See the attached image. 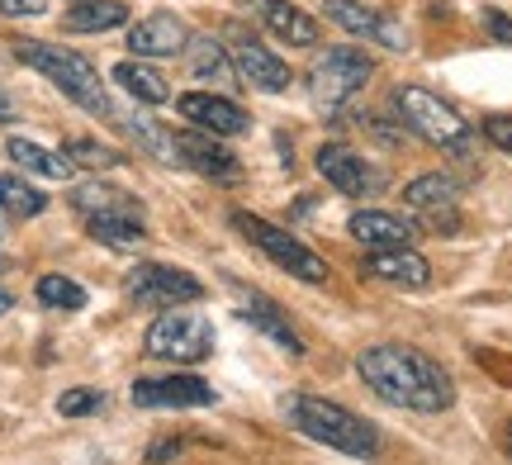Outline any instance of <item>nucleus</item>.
Here are the masks:
<instances>
[{
	"mask_svg": "<svg viewBox=\"0 0 512 465\" xmlns=\"http://www.w3.org/2000/svg\"><path fill=\"white\" fill-rule=\"evenodd\" d=\"M10 119H15V100L0 91V124H10Z\"/></svg>",
	"mask_w": 512,
	"mask_h": 465,
	"instance_id": "nucleus-35",
	"label": "nucleus"
},
{
	"mask_svg": "<svg viewBox=\"0 0 512 465\" xmlns=\"http://www.w3.org/2000/svg\"><path fill=\"white\" fill-rule=\"evenodd\" d=\"M185 43H190L185 24L176 15H166V10L138 19V24L128 29V48L138 57H176V53H185Z\"/></svg>",
	"mask_w": 512,
	"mask_h": 465,
	"instance_id": "nucleus-18",
	"label": "nucleus"
},
{
	"mask_svg": "<svg viewBox=\"0 0 512 465\" xmlns=\"http://www.w3.org/2000/svg\"><path fill=\"white\" fill-rule=\"evenodd\" d=\"M86 233L110 247H133V242L147 238L143 214H86Z\"/></svg>",
	"mask_w": 512,
	"mask_h": 465,
	"instance_id": "nucleus-28",
	"label": "nucleus"
},
{
	"mask_svg": "<svg viewBox=\"0 0 512 465\" xmlns=\"http://www.w3.org/2000/svg\"><path fill=\"white\" fill-rule=\"evenodd\" d=\"M228 57H233V67H238V76L247 81V86H256V91H285L290 86V67L280 62V57L261 43V38L252 34H233V43H228Z\"/></svg>",
	"mask_w": 512,
	"mask_h": 465,
	"instance_id": "nucleus-12",
	"label": "nucleus"
},
{
	"mask_svg": "<svg viewBox=\"0 0 512 465\" xmlns=\"http://www.w3.org/2000/svg\"><path fill=\"white\" fill-rule=\"evenodd\" d=\"M247 10H252L266 29H271L275 38H285L290 48H313L318 43V19L304 15L299 5H290V0H247Z\"/></svg>",
	"mask_w": 512,
	"mask_h": 465,
	"instance_id": "nucleus-16",
	"label": "nucleus"
},
{
	"mask_svg": "<svg viewBox=\"0 0 512 465\" xmlns=\"http://www.w3.org/2000/svg\"><path fill=\"white\" fill-rule=\"evenodd\" d=\"M328 19H332V24H342L347 34L366 38V43H380V48H394V53H403V48H408V34H403L389 15L370 10L366 0H328Z\"/></svg>",
	"mask_w": 512,
	"mask_h": 465,
	"instance_id": "nucleus-13",
	"label": "nucleus"
},
{
	"mask_svg": "<svg viewBox=\"0 0 512 465\" xmlns=\"http://www.w3.org/2000/svg\"><path fill=\"white\" fill-rule=\"evenodd\" d=\"M124 129H128V138H133V143L147 152V157H157V162H166V167H181V148H176V133L166 129V124H157L152 114H128Z\"/></svg>",
	"mask_w": 512,
	"mask_h": 465,
	"instance_id": "nucleus-21",
	"label": "nucleus"
},
{
	"mask_svg": "<svg viewBox=\"0 0 512 465\" xmlns=\"http://www.w3.org/2000/svg\"><path fill=\"white\" fill-rule=\"evenodd\" d=\"M0 228H5V224H0Z\"/></svg>",
	"mask_w": 512,
	"mask_h": 465,
	"instance_id": "nucleus-40",
	"label": "nucleus"
},
{
	"mask_svg": "<svg viewBox=\"0 0 512 465\" xmlns=\"http://www.w3.org/2000/svg\"><path fill=\"white\" fill-rule=\"evenodd\" d=\"M484 138H489L494 148L512 152V119L508 114H489V119H484Z\"/></svg>",
	"mask_w": 512,
	"mask_h": 465,
	"instance_id": "nucleus-32",
	"label": "nucleus"
},
{
	"mask_svg": "<svg viewBox=\"0 0 512 465\" xmlns=\"http://www.w3.org/2000/svg\"><path fill=\"white\" fill-rule=\"evenodd\" d=\"M100 404H105V399L95 390H67L57 399V413H62V418H86V413H95Z\"/></svg>",
	"mask_w": 512,
	"mask_h": 465,
	"instance_id": "nucleus-31",
	"label": "nucleus"
},
{
	"mask_svg": "<svg viewBox=\"0 0 512 465\" xmlns=\"http://www.w3.org/2000/svg\"><path fill=\"white\" fill-rule=\"evenodd\" d=\"M72 205L81 209V214H143V205H138L133 195H124V190H114V186H100V181L76 186Z\"/></svg>",
	"mask_w": 512,
	"mask_h": 465,
	"instance_id": "nucleus-26",
	"label": "nucleus"
},
{
	"mask_svg": "<svg viewBox=\"0 0 512 465\" xmlns=\"http://www.w3.org/2000/svg\"><path fill=\"white\" fill-rule=\"evenodd\" d=\"M124 295L133 304H162V309H176V304H190V299H204V285L190 271H176V266H162V261H143L124 276Z\"/></svg>",
	"mask_w": 512,
	"mask_h": 465,
	"instance_id": "nucleus-8",
	"label": "nucleus"
},
{
	"mask_svg": "<svg viewBox=\"0 0 512 465\" xmlns=\"http://www.w3.org/2000/svg\"><path fill=\"white\" fill-rule=\"evenodd\" d=\"M356 371L370 390L380 394L384 404L408 413H446L456 404V385L441 361H432L418 347H403V342H380L366 347L356 356Z\"/></svg>",
	"mask_w": 512,
	"mask_h": 465,
	"instance_id": "nucleus-1",
	"label": "nucleus"
},
{
	"mask_svg": "<svg viewBox=\"0 0 512 465\" xmlns=\"http://www.w3.org/2000/svg\"><path fill=\"white\" fill-rule=\"evenodd\" d=\"M285 413H290V423L304 437L313 442H323L332 451H347V456H361L370 461L375 451H380V432L370 428L361 413L342 409V404H332V399H318V394H294L285 399Z\"/></svg>",
	"mask_w": 512,
	"mask_h": 465,
	"instance_id": "nucleus-3",
	"label": "nucleus"
},
{
	"mask_svg": "<svg viewBox=\"0 0 512 465\" xmlns=\"http://www.w3.org/2000/svg\"><path fill=\"white\" fill-rule=\"evenodd\" d=\"M503 451H508V456H512V423H508V428H503Z\"/></svg>",
	"mask_w": 512,
	"mask_h": 465,
	"instance_id": "nucleus-37",
	"label": "nucleus"
},
{
	"mask_svg": "<svg viewBox=\"0 0 512 465\" xmlns=\"http://www.w3.org/2000/svg\"><path fill=\"white\" fill-rule=\"evenodd\" d=\"M43 10H48V0H0V15H10V19L43 15Z\"/></svg>",
	"mask_w": 512,
	"mask_h": 465,
	"instance_id": "nucleus-33",
	"label": "nucleus"
},
{
	"mask_svg": "<svg viewBox=\"0 0 512 465\" xmlns=\"http://www.w3.org/2000/svg\"><path fill=\"white\" fill-rule=\"evenodd\" d=\"M133 404L138 409H200V404H214V390L200 375H162V380H138Z\"/></svg>",
	"mask_w": 512,
	"mask_h": 465,
	"instance_id": "nucleus-14",
	"label": "nucleus"
},
{
	"mask_svg": "<svg viewBox=\"0 0 512 465\" xmlns=\"http://www.w3.org/2000/svg\"><path fill=\"white\" fill-rule=\"evenodd\" d=\"M233 224H238L242 238L252 242V247H261V252H266V257H271L280 271H290V276H299V280H309V285H323V280H328V261L318 257L313 247H304V242L294 238V233L266 224V219H256V214H247V209H238V214H233Z\"/></svg>",
	"mask_w": 512,
	"mask_h": 465,
	"instance_id": "nucleus-5",
	"label": "nucleus"
},
{
	"mask_svg": "<svg viewBox=\"0 0 512 465\" xmlns=\"http://www.w3.org/2000/svg\"><path fill=\"white\" fill-rule=\"evenodd\" d=\"M185 53H190V72L200 76V81H233L238 76V67H233V57H228V48H223L219 38H190L185 43Z\"/></svg>",
	"mask_w": 512,
	"mask_h": 465,
	"instance_id": "nucleus-25",
	"label": "nucleus"
},
{
	"mask_svg": "<svg viewBox=\"0 0 512 465\" xmlns=\"http://www.w3.org/2000/svg\"><path fill=\"white\" fill-rule=\"evenodd\" d=\"M313 162L323 171V181L337 186L342 195H351V200H375L384 190V171L375 162H366L356 148H347V143H323Z\"/></svg>",
	"mask_w": 512,
	"mask_h": 465,
	"instance_id": "nucleus-9",
	"label": "nucleus"
},
{
	"mask_svg": "<svg viewBox=\"0 0 512 465\" xmlns=\"http://www.w3.org/2000/svg\"><path fill=\"white\" fill-rule=\"evenodd\" d=\"M456 195H460V186L451 181V176L427 171V176H418V181H408V186H403V205L418 209V214H427V219H432V228L451 233V228L460 224V219H456Z\"/></svg>",
	"mask_w": 512,
	"mask_h": 465,
	"instance_id": "nucleus-15",
	"label": "nucleus"
},
{
	"mask_svg": "<svg viewBox=\"0 0 512 465\" xmlns=\"http://www.w3.org/2000/svg\"><path fill=\"white\" fill-rule=\"evenodd\" d=\"M484 19H489V29H494V34L503 38V43H512V19H508V15H498V10H489Z\"/></svg>",
	"mask_w": 512,
	"mask_h": 465,
	"instance_id": "nucleus-34",
	"label": "nucleus"
},
{
	"mask_svg": "<svg viewBox=\"0 0 512 465\" xmlns=\"http://www.w3.org/2000/svg\"><path fill=\"white\" fill-rule=\"evenodd\" d=\"M10 309H15V295H10V290H0V318L10 314Z\"/></svg>",
	"mask_w": 512,
	"mask_h": 465,
	"instance_id": "nucleus-36",
	"label": "nucleus"
},
{
	"mask_svg": "<svg viewBox=\"0 0 512 465\" xmlns=\"http://www.w3.org/2000/svg\"><path fill=\"white\" fill-rule=\"evenodd\" d=\"M370 72H375V62H370L361 48H328V53L313 62V72H309L313 105H318L323 114H337L351 95L370 81Z\"/></svg>",
	"mask_w": 512,
	"mask_h": 465,
	"instance_id": "nucleus-7",
	"label": "nucleus"
},
{
	"mask_svg": "<svg viewBox=\"0 0 512 465\" xmlns=\"http://www.w3.org/2000/svg\"><path fill=\"white\" fill-rule=\"evenodd\" d=\"M114 81H119V86H124V91L133 95L138 105H166V100H171V86H166V76L152 72L147 62H133V57L114 67Z\"/></svg>",
	"mask_w": 512,
	"mask_h": 465,
	"instance_id": "nucleus-22",
	"label": "nucleus"
},
{
	"mask_svg": "<svg viewBox=\"0 0 512 465\" xmlns=\"http://www.w3.org/2000/svg\"><path fill=\"white\" fill-rule=\"evenodd\" d=\"M176 110L185 114V124H195L200 133H214V138H233V133H247V110H238L228 95L214 91H185L176 100Z\"/></svg>",
	"mask_w": 512,
	"mask_h": 465,
	"instance_id": "nucleus-11",
	"label": "nucleus"
},
{
	"mask_svg": "<svg viewBox=\"0 0 512 465\" xmlns=\"http://www.w3.org/2000/svg\"><path fill=\"white\" fill-rule=\"evenodd\" d=\"M176 148H181V167L209 176L214 186H238L242 181V162L233 157V148H223L214 133H176Z\"/></svg>",
	"mask_w": 512,
	"mask_h": 465,
	"instance_id": "nucleus-10",
	"label": "nucleus"
},
{
	"mask_svg": "<svg viewBox=\"0 0 512 465\" xmlns=\"http://www.w3.org/2000/svg\"><path fill=\"white\" fill-rule=\"evenodd\" d=\"M67 157H72V167H95V171L124 167V152L105 148V143H95V138H72V143H67Z\"/></svg>",
	"mask_w": 512,
	"mask_h": 465,
	"instance_id": "nucleus-30",
	"label": "nucleus"
},
{
	"mask_svg": "<svg viewBox=\"0 0 512 465\" xmlns=\"http://www.w3.org/2000/svg\"><path fill=\"white\" fill-rule=\"evenodd\" d=\"M394 114L418 138H427L432 148L451 152V157H470L475 152V129L460 119V110H451L441 95L422 91V86H399L394 91Z\"/></svg>",
	"mask_w": 512,
	"mask_h": 465,
	"instance_id": "nucleus-4",
	"label": "nucleus"
},
{
	"mask_svg": "<svg viewBox=\"0 0 512 465\" xmlns=\"http://www.w3.org/2000/svg\"><path fill=\"white\" fill-rule=\"evenodd\" d=\"M128 19L124 0H76L67 10V29L72 34H105V29H119Z\"/></svg>",
	"mask_w": 512,
	"mask_h": 465,
	"instance_id": "nucleus-23",
	"label": "nucleus"
},
{
	"mask_svg": "<svg viewBox=\"0 0 512 465\" xmlns=\"http://www.w3.org/2000/svg\"><path fill=\"white\" fill-rule=\"evenodd\" d=\"M34 295L48 304V309H67V314H76V309H86V290L76 285V280L67 276H38Z\"/></svg>",
	"mask_w": 512,
	"mask_h": 465,
	"instance_id": "nucleus-29",
	"label": "nucleus"
},
{
	"mask_svg": "<svg viewBox=\"0 0 512 465\" xmlns=\"http://www.w3.org/2000/svg\"><path fill=\"white\" fill-rule=\"evenodd\" d=\"M143 352L157 356V361L195 366V361H204V356L214 352V328H209V318L190 314V309H166V314L147 328Z\"/></svg>",
	"mask_w": 512,
	"mask_h": 465,
	"instance_id": "nucleus-6",
	"label": "nucleus"
},
{
	"mask_svg": "<svg viewBox=\"0 0 512 465\" xmlns=\"http://www.w3.org/2000/svg\"><path fill=\"white\" fill-rule=\"evenodd\" d=\"M72 5H76V0H72Z\"/></svg>",
	"mask_w": 512,
	"mask_h": 465,
	"instance_id": "nucleus-39",
	"label": "nucleus"
},
{
	"mask_svg": "<svg viewBox=\"0 0 512 465\" xmlns=\"http://www.w3.org/2000/svg\"><path fill=\"white\" fill-rule=\"evenodd\" d=\"M15 57L24 62V67H34L38 76H48L57 91L67 95V100H76L86 114H95V119H114L110 91H105L100 72H95L81 53L62 48V43H34V38H24V43H15Z\"/></svg>",
	"mask_w": 512,
	"mask_h": 465,
	"instance_id": "nucleus-2",
	"label": "nucleus"
},
{
	"mask_svg": "<svg viewBox=\"0 0 512 465\" xmlns=\"http://www.w3.org/2000/svg\"><path fill=\"white\" fill-rule=\"evenodd\" d=\"M351 238L366 242L370 252L375 247H413L418 224H403L399 214H384V209H361V214H351Z\"/></svg>",
	"mask_w": 512,
	"mask_h": 465,
	"instance_id": "nucleus-19",
	"label": "nucleus"
},
{
	"mask_svg": "<svg viewBox=\"0 0 512 465\" xmlns=\"http://www.w3.org/2000/svg\"><path fill=\"white\" fill-rule=\"evenodd\" d=\"M0 209L10 219H34V214L48 209V195L38 186H29L24 176H15V171H0Z\"/></svg>",
	"mask_w": 512,
	"mask_h": 465,
	"instance_id": "nucleus-27",
	"label": "nucleus"
},
{
	"mask_svg": "<svg viewBox=\"0 0 512 465\" xmlns=\"http://www.w3.org/2000/svg\"><path fill=\"white\" fill-rule=\"evenodd\" d=\"M5 152H10V162H15L19 171H34V176H48V181H67V176L76 171L67 152L38 148V143H29V138H10Z\"/></svg>",
	"mask_w": 512,
	"mask_h": 465,
	"instance_id": "nucleus-20",
	"label": "nucleus"
},
{
	"mask_svg": "<svg viewBox=\"0 0 512 465\" xmlns=\"http://www.w3.org/2000/svg\"><path fill=\"white\" fill-rule=\"evenodd\" d=\"M366 271L375 280H389V285H403V290H422L432 280V266L418 247H375L366 257Z\"/></svg>",
	"mask_w": 512,
	"mask_h": 465,
	"instance_id": "nucleus-17",
	"label": "nucleus"
},
{
	"mask_svg": "<svg viewBox=\"0 0 512 465\" xmlns=\"http://www.w3.org/2000/svg\"><path fill=\"white\" fill-rule=\"evenodd\" d=\"M238 318H242V323H252L256 333H266V337L275 342V347H285V352H304V342L294 337V328L285 323V318H280V309H275L271 299L252 295V304H242Z\"/></svg>",
	"mask_w": 512,
	"mask_h": 465,
	"instance_id": "nucleus-24",
	"label": "nucleus"
},
{
	"mask_svg": "<svg viewBox=\"0 0 512 465\" xmlns=\"http://www.w3.org/2000/svg\"><path fill=\"white\" fill-rule=\"evenodd\" d=\"M5 266H10V261H5V257H0V271H5Z\"/></svg>",
	"mask_w": 512,
	"mask_h": 465,
	"instance_id": "nucleus-38",
	"label": "nucleus"
}]
</instances>
